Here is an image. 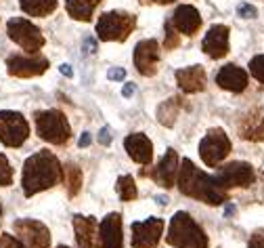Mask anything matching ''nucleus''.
Here are the masks:
<instances>
[{"instance_id": "20e7f679", "label": "nucleus", "mask_w": 264, "mask_h": 248, "mask_svg": "<svg viewBox=\"0 0 264 248\" xmlns=\"http://www.w3.org/2000/svg\"><path fill=\"white\" fill-rule=\"evenodd\" d=\"M137 26V17L126 11L103 13L97 21V38L105 42H124Z\"/></svg>"}, {"instance_id": "2eb2a0df", "label": "nucleus", "mask_w": 264, "mask_h": 248, "mask_svg": "<svg viewBox=\"0 0 264 248\" xmlns=\"http://www.w3.org/2000/svg\"><path fill=\"white\" fill-rule=\"evenodd\" d=\"M99 240H101V248H124L122 217L118 213H109L99 223Z\"/></svg>"}, {"instance_id": "bb28decb", "label": "nucleus", "mask_w": 264, "mask_h": 248, "mask_svg": "<svg viewBox=\"0 0 264 248\" xmlns=\"http://www.w3.org/2000/svg\"><path fill=\"white\" fill-rule=\"evenodd\" d=\"M65 181H68L70 196L74 198L82 189V170L76 164H68V166H65Z\"/></svg>"}, {"instance_id": "393cba45", "label": "nucleus", "mask_w": 264, "mask_h": 248, "mask_svg": "<svg viewBox=\"0 0 264 248\" xmlns=\"http://www.w3.org/2000/svg\"><path fill=\"white\" fill-rule=\"evenodd\" d=\"M179 111H181V99L172 97V99H168L166 103L160 105V109H158V118H160L162 124L172 126L174 120H176V116H179Z\"/></svg>"}, {"instance_id": "2f4dec72", "label": "nucleus", "mask_w": 264, "mask_h": 248, "mask_svg": "<svg viewBox=\"0 0 264 248\" xmlns=\"http://www.w3.org/2000/svg\"><path fill=\"white\" fill-rule=\"evenodd\" d=\"M0 248H26V246L19 238H15L11 234H3L0 236Z\"/></svg>"}, {"instance_id": "ddd939ff", "label": "nucleus", "mask_w": 264, "mask_h": 248, "mask_svg": "<svg viewBox=\"0 0 264 248\" xmlns=\"http://www.w3.org/2000/svg\"><path fill=\"white\" fill-rule=\"evenodd\" d=\"M160 65V44L158 40H141L135 47V67L143 76H153Z\"/></svg>"}, {"instance_id": "dca6fc26", "label": "nucleus", "mask_w": 264, "mask_h": 248, "mask_svg": "<svg viewBox=\"0 0 264 248\" xmlns=\"http://www.w3.org/2000/svg\"><path fill=\"white\" fill-rule=\"evenodd\" d=\"M179 168H181V164H179V154H176L174 149H168V151L164 154V158L160 160V164L156 166V170L151 173V179H153V181H156L160 187L170 189V187L174 185V181H176V177H179Z\"/></svg>"}, {"instance_id": "ea45409f", "label": "nucleus", "mask_w": 264, "mask_h": 248, "mask_svg": "<svg viewBox=\"0 0 264 248\" xmlns=\"http://www.w3.org/2000/svg\"><path fill=\"white\" fill-rule=\"evenodd\" d=\"M156 200H158V204H162V206H166L168 202H170V200H168L166 196H156Z\"/></svg>"}, {"instance_id": "f8f14e48", "label": "nucleus", "mask_w": 264, "mask_h": 248, "mask_svg": "<svg viewBox=\"0 0 264 248\" xmlns=\"http://www.w3.org/2000/svg\"><path fill=\"white\" fill-rule=\"evenodd\" d=\"M7 67H9L11 76L32 78V76L44 74V70L49 67V59L38 55V53H34V55H11L7 59Z\"/></svg>"}, {"instance_id": "412c9836", "label": "nucleus", "mask_w": 264, "mask_h": 248, "mask_svg": "<svg viewBox=\"0 0 264 248\" xmlns=\"http://www.w3.org/2000/svg\"><path fill=\"white\" fill-rule=\"evenodd\" d=\"M176 82L185 93H200L206 88V72L202 65H191L176 70Z\"/></svg>"}, {"instance_id": "9d476101", "label": "nucleus", "mask_w": 264, "mask_h": 248, "mask_svg": "<svg viewBox=\"0 0 264 248\" xmlns=\"http://www.w3.org/2000/svg\"><path fill=\"white\" fill-rule=\"evenodd\" d=\"M214 177H216V181L223 185L225 189H231V187H248V185L254 183V179H256L254 168L248 162H241V160L229 162L225 166H220L214 173Z\"/></svg>"}, {"instance_id": "473e14b6", "label": "nucleus", "mask_w": 264, "mask_h": 248, "mask_svg": "<svg viewBox=\"0 0 264 248\" xmlns=\"http://www.w3.org/2000/svg\"><path fill=\"white\" fill-rule=\"evenodd\" d=\"M237 15L244 17V19H256L258 17V9L254 5H248V3H241L237 7Z\"/></svg>"}, {"instance_id": "e433bc0d", "label": "nucleus", "mask_w": 264, "mask_h": 248, "mask_svg": "<svg viewBox=\"0 0 264 248\" xmlns=\"http://www.w3.org/2000/svg\"><path fill=\"white\" fill-rule=\"evenodd\" d=\"M135 91H137V86L132 84V82H126L124 88H122V95L124 97H132V95H135Z\"/></svg>"}, {"instance_id": "58836bf2", "label": "nucleus", "mask_w": 264, "mask_h": 248, "mask_svg": "<svg viewBox=\"0 0 264 248\" xmlns=\"http://www.w3.org/2000/svg\"><path fill=\"white\" fill-rule=\"evenodd\" d=\"M59 72L65 76V78H72L74 76V70H72V65H68V63H63L61 67H59Z\"/></svg>"}, {"instance_id": "37998d69", "label": "nucleus", "mask_w": 264, "mask_h": 248, "mask_svg": "<svg viewBox=\"0 0 264 248\" xmlns=\"http://www.w3.org/2000/svg\"><path fill=\"white\" fill-rule=\"evenodd\" d=\"M57 248H68V246H57Z\"/></svg>"}, {"instance_id": "f704fd0d", "label": "nucleus", "mask_w": 264, "mask_h": 248, "mask_svg": "<svg viewBox=\"0 0 264 248\" xmlns=\"http://www.w3.org/2000/svg\"><path fill=\"white\" fill-rule=\"evenodd\" d=\"M107 78L109 80H124L126 78V70H124V67H109Z\"/></svg>"}, {"instance_id": "a211bd4d", "label": "nucleus", "mask_w": 264, "mask_h": 248, "mask_svg": "<svg viewBox=\"0 0 264 248\" xmlns=\"http://www.w3.org/2000/svg\"><path fill=\"white\" fill-rule=\"evenodd\" d=\"M170 21H172V26L176 28L179 34L193 36V34H197V30H200V26H202V15L193 5H181L174 11Z\"/></svg>"}, {"instance_id": "4c0bfd02", "label": "nucleus", "mask_w": 264, "mask_h": 248, "mask_svg": "<svg viewBox=\"0 0 264 248\" xmlns=\"http://www.w3.org/2000/svg\"><path fill=\"white\" fill-rule=\"evenodd\" d=\"M91 141H93L91 139V132H82V137L78 139V145L80 147H88V145H91Z\"/></svg>"}, {"instance_id": "72a5a7b5", "label": "nucleus", "mask_w": 264, "mask_h": 248, "mask_svg": "<svg viewBox=\"0 0 264 248\" xmlns=\"http://www.w3.org/2000/svg\"><path fill=\"white\" fill-rule=\"evenodd\" d=\"M248 248H264V230L256 232V234L250 238V244H248Z\"/></svg>"}, {"instance_id": "c03bdc74", "label": "nucleus", "mask_w": 264, "mask_h": 248, "mask_svg": "<svg viewBox=\"0 0 264 248\" xmlns=\"http://www.w3.org/2000/svg\"><path fill=\"white\" fill-rule=\"evenodd\" d=\"M0 215H3V208H0Z\"/></svg>"}, {"instance_id": "423d86ee", "label": "nucleus", "mask_w": 264, "mask_h": 248, "mask_svg": "<svg viewBox=\"0 0 264 248\" xmlns=\"http://www.w3.org/2000/svg\"><path fill=\"white\" fill-rule=\"evenodd\" d=\"M7 32H9V38L19 44L21 49H24L28 55H34L38 53L42 47H44V36L40 32L38 26H34L32 21L24 19V17H13L9 19V24H7Z\"/></svg>"}, {"instance_id": "c85d7f7f", "label": "nucleus", "mask_w": 264, "mask_h": 248, "mask_svg": "<svg viewBox=\"0 0 264 248\" xmlns=\"http://www.w3.org/2000/svg\"><path fill=\"white\" fill-rule=\"evenodd\" d=\"M250 74H252L258 82H264V55H256V57L250 61Z\"/></svg>"}, {"instance_id": "6ab92c4d", "label": "nucleus", "mask_w": 264, "mask_h": 248, "mask_svg": "<svg viewBox=\"0 0 264 248\" xmlns=\"http://www.w3.org/2000/svg\"><path fill=\"white\" fill-rule=\"evenodd\" d=\"M216 84L220 88H225V91L241 93V91H246V86H248V72L244 67L229 63L225 67H220V72L216 74Z\"/></svg>"}, {"instance_id": "1a4fd4ad", "label": "nucleus", "mask_w": 264, "mask_h": 248, "mask_svg": "<svg viewBox=\"0 0 264 248\" xmlns=\"http://www.w3.org/2000/svg\"><path fill=\"white\" fill-rule=\"evenodd\" d=\"M13 227L26 248H49L51 246L49 227L36 219H17L13 223Z\"/></svg>"}, {"instance_id": "a878e982", "label": "nucleus", "mask_w": 264, "mask_h": 248, "mask_svg": "<svg viewBox=\"0 0 264 248\" xmlns=\"http://www.w3.org/2000/svg\"><path fill=\"white\" fill-rule=\"evenodd\" d=\"M116 189H118V196H120L122 202H132L137 198V183H135V179H132L130 175H122L118 179Z\"/></svg>"}, {"instance_id": "39448f33", "label": "nucleus", "mask_w": 264, "mask_h": 248, "mask_svg": "<svg viewBox=\"0 0 264 248\" xmlns=\"http://www.w3.org/2000/svg\"><path fill=\"white\" fill-rule=\"evenodd\" d=\"M36 132L38 137L53 145H63L70 141V124L63 111L59 109H44L36 114Z\"/></svg>"}, {"instance_id": "b1692460", "label": "nucleus", "mask_w": 264, "mask_h": 248, "mask_svg": "<svg viewBox=\"0 0 264 248\" xmlns=\"http://www.w3.org/2000/svg\"><path fill=\"white\" fill-rule=\"evenodd\" d=\"M21 9L30 17H47L51 13H55L59 0H19Z\"/></svg>"}, {"instance_id": "c756f323", "label": "nucleus", "mask_w": 264, "mask_h": 248, "mask_svg": "<svg viewBox=\"0 0 264 248\" xmlns=\"http://www.w3.org/2000/svg\"><path fill=\"white\" fill-rule=\"evenodd\" d=\"M179 44V34H176V28L172 26V21H166V49H174Z\"/></svg>"}, {"instance_id": "79ce46f5", "label": "nucleus", "mask_w": 264, "mask_h": 248, "mask_svg": "<svg viewBox=\"0 0 264 248\" xmlns=\"http://www.w3.org/2000/svg\"><path fill=\"white\" fill-rule=\"evenodd\" d=\"M235 213V206H227V215H233Z\"/></svg>"}, {"instance_id": "7ed1b4c3", "label": "nucleus", "mask_w": 264, "mask_h": 248, "mask_svg": "<svg viewBox=\"0 0 264 248\" xmlns=\"http://www.w3.org/2000/svg\"><path fill=\"white\" fill-rule=\"evenodd\" d=\"M166 242L174 248H208V236L204 227L185 211H179L170 219Z\"/></svg>"}, {"instance_id": "f257e3e1", "label": "nucleus", "mask_w": 264, "mask_h": 248, "mask_svg": "<svg viewBox=\"0 0 264 248\" xmlns=\"http://www.w3.org/2000/svg\"><path fill=\"white\" fill-rule=\"evenodd\" d=\"M63 179V166L57 160V156L49 149H40L30 156L24 164V175H21V187L28 198L38 192L55 187Z\"/></svg>"}, {"instance_id": "f03ea898", "label": "nucleus", "mask_w": 264, "mask_h": 248, "mask_svg": "<svg viewBox=\"0 0 264 248\" xmlns=\"http://www.w3.org/2000/svg\"><path fill=\"white\" fill-rule=\"evenodd\" d=\"M179 187L185 196L206 202V204L212 206L225 204L229 200V192L216 181V177L200 170L189 158H185L179 168Z\"/></svg>"}, {"instance_id": "7c9ffc66", "label": "nucleus", "mask_w": 264, "mask_h": 248, "mask_svg": "<svg viewBox=\"0 0 264 248\" xmlns=\"http://www.w3.org/2000/svg\"><path fill=\"white\" fill-rule=\"evenodd\" d=\"M82 51H86L88 55H95V53L99 51V38H95L93 34L84 36V40H82Z\"/></svg>"}, {"instance_id": "cd10ccee", "label": "nucleus", "mask_w": 264, "mask_h": 248, "mask_svg": "<svg viewBox=\"0 0 264 248\" xmlns=\"http://www.w3.org/2000/svg\"><path fill=\"white\" fill-rule=\"evenodd\" d=\"M13 183V168L7 160V156L0 154V187H7Z\"/></svg>"}, {"instance_id": "f3484780", "label": "nucleus", "mask_w": 264, "mask_h": 248, "mask_svg": "<svg viewBox=\"0 0 264 248\" xmlns=\"http://www.w3.org/2000/svg\"><path fill=\"white\" fill-rule=\"evenodd\" d=\"M74 230H76V242L78 248H99V221L95 217H74Z\"/></svg>"}, {"instance_id": "c9c22d12", "label": "nucleus", "mask_w": 264, "mask_h": 248, "mask_svg": "<svg viewBox=\"0 0 264 248\" xmlns=\"http://www.w3.org/2000/svg\"><path fill=\"white\" fill-rule=\"evenodd\" d=\"M99 143L105 145V147L112 143V128H109V126H103V128L99 130Z\"/></svg>"}, {"instance_id": "aec40b11", "label": "nucleus", "mask_w": 264, "mask_h": 248, "mask_svg": "<svg viewBox=\"0 0 264 248\" xmlns=\"http://www.w3.org/2000/svg\"><path fill=\"white\" fill-rule=\"evenodd\" d=\"M124 147H126L128 156H130L135 162H139V164H149V162H151V158H153V145H151V141L145 137L143 132H132V135H128L126 141H124Z\"/></svg>"}, {"instance_id": "4be33fe9", "label": "nucleus", "mask_w": 264, "mask_h": 248, "mask_svg": "<svg viewBox=\"0 0 264 248\" xmlns=\"http://www.w3.org/2000/svg\"><path fill=\"white\" fill-rule=\"evenodd\" d=\"M239 135L246 141H264V107H256L239 124Z\"/></svg>"}, {"instance_id": "0eeeda50", "label": "nucleus", "mask_w": 264, "mask_h": 248, "mask_svg": "<svg viewBox=\"0 0 264 248\" xmlns=\"http://www.w3.org/2000/svg\"><path fill=\"white\" fill-rule=\"evenodd\" d=\"M28 135H30V124L19 111H11V109L0 111V141L7 147L24 145Z\"/></svg>"}, {"instance_id": "9b49d317", "label": "nucleus", "mask_w": 264, "mask_h": 248, "mask_svg": "<svg viewBox=\"0 0 264 248\" xmlns=\"http://www.w3.org/2000/svg\"><path fill=\"white\" fill-rule=\"evenodd\" d=\"M132 230V248H156L164 234V219L149 217L145 221H135Z\"/></svg>"}, {"instance_id": "5701e85b", "label": "nucleus", "mask_w": 264, "mask_h": 248, "mask_svg": "<svg viewBox=\"0 0 264 248\" xmlns=\"http://www.w3.org/2000/svg\"><path fill=\"white\" fill-rule=\"evenodd\" d=\"M101 3L103 0H65V11L76 21H91Z\"/></svg>"}, {"instance_id": "a19ab883", "label": "nucleus", "mask_w": 264, "mask_h": 248, "mask_svg": "<svg viewBox=\"0 0 264 248\" xmlns=\"http://www.w3.org/2000/svg\"><path fill=\"white\" fill-rule=\"evenodd\" d=\"M153 3H158V5H170V3H174V0H153Z\"/></svg>"}, {"instance_id": "6e6552de", "label": "nucleus", "mask_w": 264, "mask_h": 248, "mask_svg": "<svg viewBox=\"0 0 264 248\" xmlns=\"http://www.w3.org/2000/svg\"><path fill=\"white\" fill-rule=\"evenodd\" d=\"M229 151H231V139L227 137L223 128H210L200 143V156L204 164L208 166H218L229 156Z\"/></svg>"}, {"instance_id": "4468645a", "label": "nucleus", "mask_w": 264, "mask_h": 248, "mask_svg": "<svg viewBox=\"0 0 264 248\" xmlns=\"http://www.w3.org/2000/svg\"><path fill=\"white\" fill-rule=\"evenodd\" d=\"M229 28L223 24H216L208 30L202 42V51L212 59H223L229 53Z\"/></svg>"}]
</instances>
